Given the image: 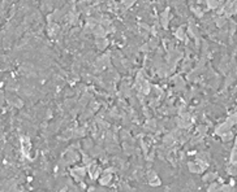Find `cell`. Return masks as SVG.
I'll list each match as a JSON object with an SVG mask.
<instances>
[{"label":"cell","mask_w":237,"mask_h":192,"mask_svg":"<svg viewBox=\"0 0 237 192\" xmlns=\"http://www.w3.org/2000/svg\"><path fill=\"white\" fill-rule=\"evenodd\" d=\"M97 44H98V47L100 48V49H104V47L108 44V42L105 40V39H103V42H102V40H98V42H97Z\"/></svg>","instance_id":"6da1fadb"}]
</instances>
